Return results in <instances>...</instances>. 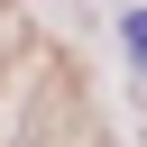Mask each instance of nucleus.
I'll list each match as a JSON object with an SVG mask.
<instances>
[{
	"label": "nucleus",
	"instance_id": "obj_1",
	"mask_svg": "<svg viewBox=\"0 0 147 147\" xmlns=\"http://www.w3.org/2000/svg\"><path fill=\"white\" fill-rule=\"evenodd\" d=\"M119 37H129V64L147 74V9H129V18H119Z\"/></svg>",
	"mask_w": 147,
	"mask_h": 147
}]
</instances>
